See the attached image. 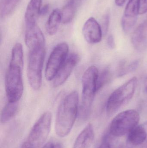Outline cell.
<instances>
[{
  "label": "cell",
  "instance_id": "1",
  "mask_svg": "<svg viewBox=\"0 0 147 148\" xmlns=\"http://www.w3.org/2000/svg\"><path fill=\"white\" fill-rule=\"evenodd\" d=\"M79 95L77 91L68 94L58 108L55 121L56 134L60 137L68 135L72 129L79 111Z\"/></svg>",
  "mask_w": 147,
  "mask_h": 148
},
{
  "label": "cell",
  "instance_id": "2",
  "mask_svg": "<svg viewBox=\"0 0 147 148\" xmlns=\"http://www.w3.org/2000/svg\"><path fill=\"white\" fill-rule=\"evenodd\" d=\"M98 69L92 66L87 69L82 77V98L79 107L78 117L81 121H86L90 114L92 103L97 91Z\"/></svg>",
  "mask_w": 147,
  "mask_h": 148
},
{
  "label": "cell",
  "instance_id": "3",
  "mask_svg": "<svg viewBox=\"0 0 147 148\" xmlns=\"http://www.w3.org/2000/svg\"><path fill=\"white\" fill-rule=\"evenodd\" d=\"M137 84V78L132 77L111 94L106 105L108 115L110 116L114 114L131 100L134 95Z\"/></svg>",
  "mask_w": 147,
  "mask_h": 148
},
{
  "label": "cell",
  "instance_id": "4",
  "mask_svg": "<svg viewBox=\"0 0 147 148\" xmlns=\"http://www.w3.org/2000/svg\"><path fill=\"white\" fill-rule=\"evenodd\" d=\"M22 66L9 63L5 75L6 95L9 102H18L23 92Z\"/></svg>",
  "mask_w": 147,
  "mask_h": 148
},
{
  "label": "cell",
  "instance_id": "5",
  "mask_svg": "<svg viewBox=\"0 0 147 148\" xmlns=\"http://www.w3.org/2000/svg\"><path fill=\"white\" fill-rule=\"evenodd\" d=\"M140 120L139 113L134 110L123 111L112 120L110 126V133L115 137L123 136L138 125Z\"/></svg>",
  "mask_w": 147,
  "mask_h": 148
},
{
  "label": "cell",
  "instance_id": "6",
  "mask_svg": "<svg viewBox=\"0 0 147 148\" xmlns=\"http://www.w3.org/2000/svg\"><path fill=\"white\" fill-rule=\"evenodd\" d=\"M45 53V47L29 51L27 77L29 85L34 90H39L41 87L42 68Z\"/></svg>",
  "mask_w": 147,
  "mask_h": 148
},
{
  "label": "cell",
  "instance_id": "7",
  "mask_svg": "<svg viewBox=\"0 0 147 148\" xmlns=\"http://www.w3.org/2000/svg\"><path fill=\"white\" fill-rule=\"evenodd\" d=\"M52 114L43 113L31 129L26 142L33 148H39L46 140L51 131Z\"/></svg>",
  "mask_w": 147,
  "mask_h": 148
},
{
  "label": "cell",
  "instance_id": "8",
  "mask_svg": "<svg viewBox=\"0 0 147 148\" xmlns=\"http://www.w3.org/2000/svg\"><path fill=\"white\" fill-rule=\"evenodd\" d=\"M68 53L69 46L66 42L59 43L54 49L46 66L45 77L47 81L53 80L68 57Z\"/></svg>",
  "mask_w": 147,
  "mask_h": 148
},
{
  "label": "cell",
  "instance_id": "9",
  "mask_svg": "<svg viewBox=\"0 0 147 148\" xmlns=\"http://www.w3.org/2000/svg\"><path fill=\"white\" fill-rule=\"evenodd\" d=\"M25 41L29 51L45 47L44 34L36 23L26 25Z\"/></svg>",
  "mask_w": 147,
  "mask_h": 148
},
{
  "label": "cell",
  "instance_id": "10",
  "mask_svg": "<svg viewBox=\"0 0 147 148\" xmlns=\"http://www.w3.org/2000/svg\"><path fill=\"white\" fill-rule=\"evenodd\" d=\"M79 61V56L75 53L71 54L67 57L54 78V87L60 86L66 81Z\"/></svg>",
  "mask_w": 147,
  "mask_h": 148
},
{
  "label": "cell",
  "instance_id": "11",
  "mask_svg": "<svg viewBox=\"0 0 147 148\" xmlns=\"http://www.w3.org/2000/svg\"><path fill=\"white\" fill-rule=\"evenodd\" d=\"M139 9V0H129L122 19V26L125 33H128L135 25Z\"/></svg>",
  "mask_w": 147,
  "mask_h": 148
},
{
  "label": "cell",
  "instance_id": "12",
  "mask_svg": "<svg viewBox=\"0 0 147 148\" xmlns=\"http://www.w3.org/2000/svg\"><path fill=\"white\" fill-rule=\"evenodd\" d=\"M83 34L85 40L90 44H96L102 40L103 31L96 20L90 17L87 20L83 28Z\"/></svg>",
  "mask_w": 147,
  "mask_h": 148
},
{
  "label": "cell",
  "instance_id": "13",
  "mask_svg": "<svg viewBox=\"0 0 147 148\" xmlns=\"http://www.w3.org/2000/svg\"><path fill=\"white\" fill-rule=\"evenodd\" d=\"M134 48L143 52L147 49V18L139 25L133 33L131 38Z\"/></svg>",
  "mask_w": 147,
  "mask_h": 148
},
{
  "label": "cell",
  "instance_id": "14",
  "mask_svg": "<svg viewBox=\"0 0 147 148\" xmlns=\"http://www.w3.org/2000/svg\"><path fill=\"white\" fill-rule=\"evenodd\" d=\"M94 134L93 126L89 123L81 131L76 139L73 148H90L94 140Z\"/></svg>",
  "mask_w": 147,
  "mask_h": 148
},
{
  "label": "cell",
  "instance_id": "15",
  "mask_svg": "<svg viewBox=\"0 0 147 148\" xmlns=\"http://www.w3.org/2000/svg\"><path fill=\"white\" fill-rule=\"evenodd\" d=\"M42 0H30L25 14L26 25L36 23L40 15Z\"/></svg>",
  "mask_w": 147,
  "mask_h": 148
},
{
  "label": "cell",
  "instance_id": "16",
  "mask_svg": "<svg viewBox=\"0 0 147 148\" xmlns=\"http://www.w3.org/2000/svg\"><path fill=\"white\" fill-rule=\"evenodd\" d=\"M146 137V131L145 127L142 125L137 126L129 133L127 143L132 147L138 146L142 144Z\"/></svg>",
  "mask_w": 147,
  "mask_h": 148
},
{
  "label": "cell",
  "instance_id": "17",
  "mask_svg": "<svg viewBox=\"0 0 147 148\" xmlns=\"http://www.w3.org/2000/svg\"><path fill=\"white\" fill-rule=\"evenodd\" d=\"M61 22H62L61 11L58 9L54 10L49 16L46 24V29L47 33L51 36L55 34Z\"/></svg>",
  "mask_w": 147,
  "mask_h": 148
},
{
  "label": "cell",
  "instance_id": "18",
  "mask_svg": "<svg viewBox=\"0 0 147 148\" xmlns=\"http://www.w3.org/2000/svg\"><path fill=\"white\" fill-rule=\"evenodd\" d=\"M19 108L18 102H8L2 110L1 122L5 123L13 119L17 114Z\"/></svg>",
  "mask_w": 147,
  "mask_h": 148
},
{
  "label": "cell",
  "instance_id": "19",
  "mask_svg": "<svg viewBox=\"0 0 147 148\" xmlns=\"http://www.w3.org/2000/svg\"><path fill=\"white\" fill-rule=\"evenodd\" d=\"M76 8L77 4L75 0H70L66 4L61 11L62 23L67 24L72 21L76 14Z\"/></svg>",
  "mask_w": 147,
  "mask_h": 148
},
{
  "label": "cell",
  "instance_id": "20",
  "mask_svg": "<svg viewBox=\"0 0 147 148\" xmlns=\"http://www.w3.org/2000/svg\"><path fill=\"white\" fill-rule=\"evenodd\" d=\"M20 0H2L0 5V15L1 18L9 15L14 11Z\"/></svg>",
  "mask_w": 147,
  "mask_h": 148
},
{
  "label": "cell",
  "instance_id": "21",
  "mask_svg": "<svg viewBox=\"0 0 147 148\" xmlns=\"http://www.w3.org/2000/svg\"><path fill=\"white\" fill-rule=\"evenodd\" d=\"M110 77V70L107 68L103 69L100 73H98L97 81V91H98L108 82Z\"/></svg>",
  "mask_w": 147,
  "mask_h": 148
},
{
  "label": "cell",
  "instance_id": "22",
  "mask_svg": "<svg viewBox=\"0 0 147 148\" xmlns=\"http://www.w3.org/2000/svg\"><path fill=\"white\" fill-rule=\"evenodd\" d=\"M139 64V62L138 61L135 60L126 66L122 67L121 69L120 72L118 74V76L120 77L123 76L124 75H127L133 72L138 67Z\"/></svg>",
  "mask_w": 147,
  "mask_h": 148
},
{
  "label": "cell",
  "instance_id": "23",
  "mask_svg": "<svg viewBox=\"0 0 147 148\" xmlns=\"http://www.w3.org/2000/svg\"><path fill=\"white\" fill-rule=\"evenodd\" d=\"M110 16L108 13H107L104 16L103 21L102 27V30L104 35H106L108 33V29L109 25Z\"/></svg>",
  "mask_w": 147,
  "mask_h": 148
},
{
  "label": "cell",
  "instance_id": "24",
  "mask_svg": "<svg viewBox=\"0 0 147 148\" xmlns=\"http://www.w3.org/2000/svg\"><path fill=\"white\" fill-rule=\"evenodd\" d=\"M139 13L140 14L147 12V0H139Z\"/></svg>",
  "mask_w": 147,
  "mask_h": 148
},
{
  "label": "cell",
  "instance_id": "25",
  "mask_svg": "<svg viewBox=\"0 0 147 148\" xmlns=\"http://www.w3.org/2000/svg\"><path fill=\"white\" fill-rule=\"evenodd\" d=\"M107 138V136H104L102 141V143L100 144V146L98 148H111V144L110 143L108 139Z\"/></svg>",
  "mask_w": 147,
  "mask_h": 148
},
{
  "label": "cell",
  "instance_id": "26",
  "mask_svg": "<svg viewBox=\"0 0 147 148\" xmlns=\"http://www.w3.org/2000/svg\"><path fill=\"white\" fill-rule=\"evenodd\" d=\"M107 44L110 48L114 49L115 48L116 44L115 42L114 39L112 35L109 36L107 39Z\"/></svg>",
  "mask_w": 147,
  "mask_h": 148
},
{
  "label": "cell",
  "instance_id": "27",
  "mask_svg": "<svg viewBox=\"0 0 147 148\" xmlns=\"http://www.w3.org/2000/svg\"><path fill=\"white\" fill-rule=\"evenodd\" d=\"M49 9V6L48 4H46L45 6H43L41 9L40 13V15H45L46 14H47Z\"/></svg>",
  "mask_w": 147,
  "mask_h": 148
},
{
  "label": "cell",
  "instance_id": "28",
  "mask_svg": "<svg viewBox=\"0 0 147 148\" xmlns=\"http://www.w3.org/2000/svg\"><path fill=\"white\" fill-rule=\"evenodd\" d=\"M42 148H55V143L52 142H49L42 147Z\"/></svg>",
  "mask_w": 147,
  "mask_h": 148
},
{
  "label": "cell",
  "instance_id": "29",
  "mask_svg": "<svg viewBox=\"0 0 147 148\" xmlns=\"http://www.w3.org/2000/svg\"><path fill=\"white\" fill-rule=\"evenodd\" d=\"M127 1V0H115V2L117 6L121 7L125 4Z\"/></svg>",
  "mask_w": 147,
  "mask_h": 148
},
{
  "label": "cell",
  "instance_id": "30",
  "mask_svg": "<svg viewBox=\"0 0 147 148\" xmlns=\"http://www.w3.org/2000/svg\"><path fill=\"white\" fill-rule=\"evenodd\" d=\"M21 148H33L31 147L29 144H28L27 143L25 142L23 143L22 146Z\"/></svg>",
  "mask_w": 147,
  "mask_h": 148
},
{
  "label": "cell",
  "instance_id": "31",
  "mask_svg": "<svg viewBox=\"0 0 147 148\" xmlns=\"http://www.w3.org/2000/svg\"><path fill=\"white\" fill-rule=\"evenodd\" d=\"M144 89L147 92V77L145 80V83H144Z\"/></svg>",
  "mask_w": 147,
  "mask_h": 148
},
{
  "label": "cell",
  "instance_id": "32",
  "mask_svg": "<svg viewBox=\"0 0 147 148\" xmlns=\"http://www.w3.org/2000/svg\"><path fill=\"white\" fill-rule=\"evenodd\" d=\"M118 148H123V147H118Z\"/></svg>",
  "mask_w": 147,
  "mask_h": 148
}]
</instances>
